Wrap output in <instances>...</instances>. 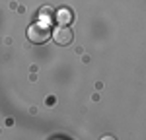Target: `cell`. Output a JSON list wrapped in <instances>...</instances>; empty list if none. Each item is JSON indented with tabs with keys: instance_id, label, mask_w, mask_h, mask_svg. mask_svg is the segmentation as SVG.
I'll return each instance as SVG.
<instances>
[{
	"instance_id": "1",
	"label": "cell",
	"mask_w": 146,
	"mask_h": 140,
	"mask_svg": "<svg viewBox=\"0 0 146 140\" xmlns=\"http://www.w3.org/2000/svg\"><path fill=\"white\" fill-rule=\"evenodd\" d=\"M51 25L45 20H39V22H33L29 27H27V39L35 43V45H41V43H47L49 37H51Z\"/></svg>"
},
{
	"instance_id": "2",
	"label": "cell",
	"mask_w": 146,
	"mask_h": 140,
	"mask_svg": "<svg viewBox=\"0 0 146 140\" xmlns=\"http://www.w3.org/2000/svg\"><path fill=\"white\" fill-rule=\"evenodd\" d=\"M51 35H53V39H55V43H58V45H70L72 43V29L68 27V25H58V27H55L53 31H51Z\"/></svg>"
},
{
	"instance_id": "3",
	"label": "cell",
	"mask_w": 146,
	"mask_h": 140,
	"mask_svg": "<svg viewBox=\"0 0 146 140\" xmlns=\"http://www.w3.org/2000/svg\"><path fill=\"white\" fill-rule=\"evenodd\" d=\"M56 22L60 23V25H68V23L72 22V18H74V14H72V10H68V8H62V10H58L55 14Z\"/></svg>"
}]
</instances>
